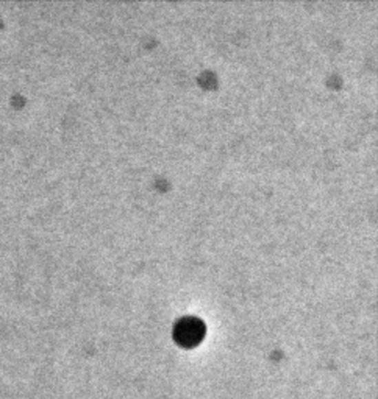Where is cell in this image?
Returning a JSON list of instances; mask_svg holds the SVG:
<instances>
[{
    "mask_svg": "<svg viewBox=\"0 0 378 399\" xmlns=\"http://www.w3.org/2000/svg\"><path fill=\"white\" fill-rule=\"evenodd\" d=\"M203 323L193 316L183 319L177 323L176 326V338L182 345H196L203 336Z\"/></svg>",
    "mask_w": 378,
    "mask_h": 399,
    "instance_id": "6da1fadb",
    "label": "cell"
}]
</instances>
